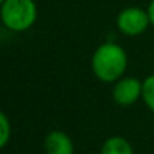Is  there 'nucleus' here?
Returning <instances> with one entry per match:
<instances>
[{"label": "nucleus", "mask_w": 154, "mask_h": 154, "mask_svg": "<svg viewBox=\"0 0 154 154\" xmlns=\"http://www.w3.org/2000/svg\"><path fill=\"white\" fill-rule=\"evenodd\" d=\"M143 82H139L134 77H122L115 82L112 97L119 106H131L142 97Z\"/></svg>", "instance_id": "obj_4"}, {"label": "nucleus", "mask_w": 154, "mask_h": 154, "mask_svg": "<svg viewBox=\"0 0 154 154\" xmlns=\"http://www.w3.org/2000/svg\"><path fill=\"white\" fill-rule=\"evenodd\" d=\"M101 154H134L130 142L121 136H110L101 146Z\"/></svg>", "instance_id": "obj_6"}, {"label": "nucleus", "mask_w": 154, "mask_h": 154, "mask_svg": "<svg viewBox=\"0 0 154 154\" xmlns=\"http://www.w3.org/2000/svg\"><path fill=\"white\" fill-rule=\"evenodd\" d=\"M142 98L148 109L154 113V74L148 75L143 80V89H142Z\"/></svg>", "instance_id": "obj_7"}, {"label": "nucleus", "mask_w": 154, "mask_h": 154, "mask_svg": "<svg viewBox=\"0 0 154 154\" xmlns=\"http://www.w3.org/2000/svg\"><path fill=\"white\" fill-rule=\"evenodd\" d=\"M91 65L95 77L101 82H118L122 79V74L127 68V53L121 45L115 42H106L94 51Z\"/></svg>", "instance_id": "obj_1"}, {"label": "nucleus", "mask_w": 154, "mask_h": 154, "mask_svg": "<svg viewBox=\"0 0 154 154\" xmlns=\"http://www.w3.org/2000/svg\"><path fill=\"white\" fill-rule=\"evenodd\" d=\"M44 148L45 154H74V143L71 137L60 130H53L45 136Z\"/></svg>", "instance_id": "obj_5"}, {"label": "nucleus", "mask_w": 154, "mask_h": 154, "mask_svg": "<svg viewBox=\"0 0 154 154\" xmlns=\"http://www.w3.org/2000/svg\"><path fill=\"white\" fill-rule=\"evenodd\" d=\"M0 15L8 29L23 32L35 24L38 11L33 0H5L2 3Z\"/></svg>", "instance_id": "obj_2"}, {"label": "nucleus", "mask_w": 154, "mask_h": 154, "mask_svg": "<svg viewBox=\"0 0 154 154\" xmlns=\"http://www.w3.org/2000/svg\"><path fill=\"white\" fill-rule=\"evenodd\" d=\"M11 124L6 113H0V146H6L11 137Z\"/></svg>", "instance_id": "obj_8"}, {"label": "nucleus", "mask_w": 154, "mask_h": 154, "mask_svg": "<svg viewBox=\"0 0 154 154\" xmlns=\"http://www.w3.org/2000/svg\"><path fill=\"white\" fill-rule=\"evenodd\" d=\"M0 2H2V3H3V2H5V0H0Z\"/></svg>", "instance_id": "obj_10"}, {"label": "nucleus", "mask_w": 154, "mask_h": 154, "mask_svg": "<svg viewBox=\"0 0 154 154\" xmlns=\"http://www.w3.org/2000/svg\"><path fill=\"white\" fill-rule=\"evenodd\" d=\"M146 12H148V17H149V23L154 26V0L149 3V6H148Z\"/></svg>", "instance_id": "obj_9"}, {"label": "nucleus", "mask_w": 154, "mask_h": 154, "mask_svg": "<svg viewBox=\"0 0 154 154\" xmlns=\"http://www.w3.org/2000/svg\"><path fill=\"white\" fill-rule=\"evenodd\" d=\"M149 24L151 23L148 12L137 6H130L122 9L116 18L118 29L127 36H137L143 33Z\"/></svg>", "instance_id": "obj_3"}]
</instances>
